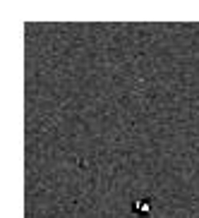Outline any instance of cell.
<instances>
[{
    "label": "cell",
    "instance_id": "6da1fadb",
    "mask_svg": "<svg viewBox=\"0 0 199 218\" xmlns=\"http://www.w3.org/2000/svg\"><path fill=\"white\" fill-rule=\"evenodd\" d=\"M137 211H149V201H147V204L139 201V204H137Z\"/></svg>",
    "mask_w": 199,
    "mask_h": 218
}]
</instances>
